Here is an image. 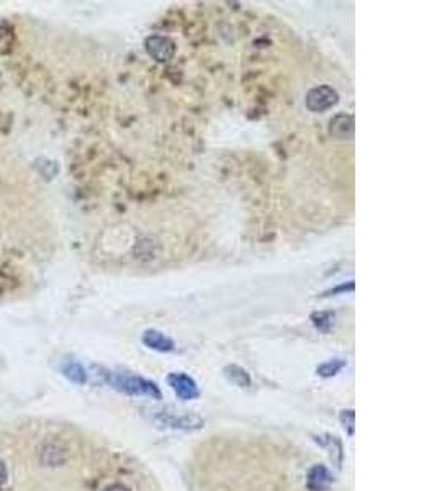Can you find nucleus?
<instances>
[{"instance_id":"obj_1","label":"nucleus","mask_w":437,"mask_h":491,"mask_svg":"<svg viewBox=\"0 0 437 491\" xmlns=\"http://www.w3.org/2000/svg\"><path fill=\"white\" fill-rule=\"evenodd\" d=\"M154 423L163 424L170 429H182V431H197L203 428V419L192 411L177 409L165 407L163 409H156L151 414Z\"/></svg>"},{"instance_id":"obj_2","label":"nucleus","mask_w":437,"mask_h":491,"mask_svg":"<svg viewBox=\"0 0 437 491\" xmlns=\"http://www.w3.org/2000/svg\"><path fill=\"white\" fill-rule=\"evenodd\" d=\"M115 385H117L122 392L128 395H144V397H149L154 400H160V397H163V393H160L158 385L154 382H149V380H146L143 377H139V375L120 374Z\"/></svg>"},{"instance_id":"obj_3","label":"nucleus","mask_w":437,"mask_h":491,"mask_svg":"<svg viewBox=\"0 0 437 491\" xmlns=\"http://www.w3.org/2000/svg\"><path fill=\"white\" fill-rule=\"evenodd\" d=\"M339 102V94L338 90L331 87V85H316L311 90H308L305 97V105L310 112L313 113H323L326 110L333 108Z\"/></svg>"},{"instance_id":"obj_4","label":"nucleus","mask_w":437,"mask_h":491,"mask_svg":"<svg viewBox=\"0 0 437 491\" xmlns=\"http://www.w3.org/2000/svg\"><path fill=\"white\" fill-rule=\"evenodd\" d=\"M144 49L154 61L167 63L177 53V44L172 38L164 37V34H153L144 39Z\"/></svg>"},{"instance_id":"obj_5","label":"nucleus","mask_w":437,"mask_h":491,"mask_svg":"<svg viewBox=\"0 0 437 491\" xmlns=\"http://www.w3.org/2000/svg\"><path fill=\"white\" fill-rule=\"evenodd\" d=\"M167 383L180 400H195L200 397V390L197 387V383H195V380L192 377H189L187 374H182V372L169 374Z\"/></svg>"},{"instance_id":"obj_6","label":"nucleus","mask_w":437,"mask_h":491,"mask_svg":"<svg viewBox=\"0 0 437 491\" xmlns=\"http://www.w3.org/2000/svg\"><path fill=\"white\" fill-rule=\"evenodd\" d=\"M328 132L336 139H350L354 138L355 132V122L353 115L348 113H338L329 120Z\"/></svg>"},{"instance_id":"obj_7","label":"nucleus","mask_w":437,"mask_h":491,"mask_svg":"<svg viewBox=\"0 0 437 491\" xmlns=\"http://www.w3.org/2000/svg\"><path fill=\"white\" fill-rule=\"evenodd\" d=\"M334 478L324 465H315L306 475V487L310 491H326L333 485Z\"/></svg>"},{"instance_id":"obj_8","label":"nucleus","mask_w":437,"mask_h":491,"mask_svg":"<svg viewBox=\"0 0 437 491\" xmlns=\"http://www.w3.org/2000/svg\"><path fill=\"white\" fill-rule=\"evenodd\" d=\"M141 340L146 347L158 350V352H170V350L175 349L174 340L158 329L144 331Z\"/></svg>"},{"instance_id":"obj_9","label":"nucleus","mask_w":437,"mask_h":491,"mask_svg":"<svg viewBox=\"0 0 437 491\" xmlns=\"http://www.w3.org/2000/svg\"><path fill=\"white\" fill-rule=\"evenodd\" d=\"M223 372H224V377L228 378L231 383H234L236 387H241V388L251 387L249 374L246 372L244 369L238 367V365H228V367L223 369Z\"/></svg>"},{"instance_id":"obj_10","label":"nucleus","mask_w":437,"mask_h":491,"mask_svg":"<svg viewBox=\"0 0 437 491\" xmlns=\"http://www.w3.org/2000/svg\"><path fill=\"white\" fill-rule=\"evenodd\" d=\"M344 367H346V360L331 359V360H326L324 364H321L319 367L316 369V372H318V375H321V377L329 378V377H334V375H338Z\"/></svg>"},{"instance_id":"obj_11","label":"nucleus","mask_w":437,"mask_h":491,"mask_svg":"<svg viewBox=\"0 0 437 491\" xmlns=\"http://www.w3.org/2000/svg\"><path fill=\"white\" fill-rule=\"evenodd\" d=\"M333 318L334 313L331 312H318L311 314V321H313L315 326L319 331H323V333H328L329 328L333 326Z\"/></svg>"},{"instance_id":"obj_12","label":"nucleus","mask_w":437,"mask_h":491,"mask_svg":"<svg viewBox=\"0 0 437 491\" xmlns=\"http://www.w3.org/2000/svg\"><path fill=\"white\" fill-rule=\"evenodd\" d=\"M341 423H343L344 429H348L349 434H354V426H355V414L353 409L343 411L341 413Z\"/></svg>"},{"instance_id":"obj_13","label":"nucleus","mask_w":437,"mask_h":491,"mask_svg":"<svg viewBox=\"0 0 437 491\" xmlns=\"http://www.w3.org/2000/svg\"><path fill=\"white\" fill-rule=\"evenodd\" d=\"M348 290H350V292H353V290H354V282H349L348 287H346V283H343V285H339V287L331 288L329 292H326V295H336V293H341V292H348Z\"/></svg>"},{"instance_id":"obj_14","label":"nucleus","mask_w":437,"mask_h":491,"mask_svg":"<svg viewBox=\"0 0 437 491\" xmlns=\"http://www.w3.org/2000/svg\"><path fill=\"white\" fill-rule=\"evenodd\" d=\"M103 491H129V490L127 487H123V485H112V487H108Z\"/></svg>"}]
</instances>
